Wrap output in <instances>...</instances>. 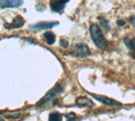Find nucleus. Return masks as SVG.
Returning <instances> with one entry per match:
<instances>
[{"label":"nucleus","mask_w":135,"mask_h":121,"mask_svg":"<svg viewBox=\"0 0 135 121\" xmlns=\"http://www.w3.org/2000/svg\"><path fill=\"white\" fill-rule=\"evenodd\" d=\"M90 35L94 44L100 49H105L108 46V41L104 36L100 28L96 24H92L90 27Z\"/></svg>","instance_id":"f257e3e1"},{"label":"nucleus","mask_w":135,"mask_h":121,"mask_svg":"<svg viewBox=\"0 0 135 121\" xmlns=\"http://www.w3.org/2000/svg\"><path fill=\"white\" fill-rule=\"evenodd\" d=\"M62 90H63V88H62V85L60 84V83H57V84L55 85L52 89L49 90L46 93V95L43 97L37 102L36 106V107H42V106L46 105V103H50L51 101H52L55 97H57V96L62 92Z\"/></svg>","instance_id":"f03ea898"},{"label":"nucleus","mask_w":135,"mask_h":121,"mask_svg":"<svg viewBox=\"0 0 135 121\" xmlns=\"http://www.w3.org/2000/svg\"><path fill=\"white\" fill-rule=\"evenodd\" d=\"M72 55L79 58H84L90 55V49L84 43H79L74 44L71 50Z\"/></svg>","instance_id":"7ed1b4c3"},{"label":"nucleus","mask_w":135,"mask_h":121,"mask_svg":"<svg viewBox=\"0 0 135 121\" xmlns=\"http://www.w3.org/2000/svg\"><path fill=\"white\" fill-rule=\"evenodd\" d=\"M93 98H95L96 101L100 102V103H103L104 105H107V106H110V107H112V106H116V107H121L122 106V103L117 101V100L111 98V97H108L107 96H103V95H99V94H95V93H89Z\"/></svg>","instance_id":"20e7f679"},{"label":"nucleus","mask_w":135,"mask_h":121,"mask_svg":"<svg viewBox=\"0 0 135 121\" xmlns=\"http://www.w3.org/2000/svg\"><path fill=\"white\" fill-rule=\"evenodd\" d=\"M23 4V0H0V8H18Z\"/></svg>","instance_id":"39448f33"},{"label":"nucleus","mask_w":135,"mask_h":121,"mask_svg":"<svg viewBox=\"0 0 135 121\" xmlns=\"http://www.w3.org/2000/svg\"><path fill=\"white\" fill-rule=\"evenodd\" d=\"M59 25L58 21L52 22H39L36 25L31 26V29H36V30H46V29H52L54 26H57Z\"/></svg>","instance_id":"423d86ee"},{"label":"nucleus","mask_w":135,"mask_h":121,"mask_svg":"<svg viewBox=\"0 0 135 121\" xmlns=\"http://www.w3.org/2000/svg\"><path fill=\"white\" fill-rule=\"evenodd\" d=\"M76 105L79 108H91L94 107V103H93L90 98L86 97H79L75 100Z\"/></svg>","instance_id":"0eeeda50"},{"label":"nucleus","mask_w":135,"mask_h":121,"mask_svg":"<svg viewBox=\"0 0 135 121\" xmlns=\"http://www.w3.org/2000/svg\"><path fill=\"white\" fill-rule=\"evenodd\" d=\"M50 8L52 12L62 14L65 9V3H63L60 0H52L50 2Z\"/></svg>","instance_id":"6e6552de"},{"label":"nucleus","mask_w":135,"mask_h":121,"mask_svg":"<svg viewBox=\"0 0 135 121\" xmlns=\"http://www.w3.org/2000/svg\"><path fill=\"white\" fill-rule=\"evenodd\" d=\"M24 24H25V20L23 19L22 16L17 15L16 17L13 20V21L10 24L5 25V28H7V29H16V28L22 27L24 26Z\"/></svg>","instance_id":"1a4fd4ad"},{"label":"nucleus","mask_w":135,"mask_h":121,"mask_svg":"<svg viewBox=\"0 0 135 121\" xmlns=\"http://www.w3.org/2000/svg\"><path fill=\"white\" fill-rule=\"evenodd\" d=\"M43 37L45 38L46 43L48 45H52L56 41V36L52 31H46L43 34Z\"/></svg>","instance_id":"9d476101"},{"label":"nucleus","mask_w":135,"mask_h":121,"mask_svg":"<svg viewBox=\"0 0 135 121\" xmlns=\"http://www.w3.org/2000/svg\"><path fill=\"white\" fill-rule=\"evenodd\" d=\"M97 20H99V22L100 24L101 27H102L104 30H105L107 31H111V27H110V25H109V21L107 20H105L103 16H99L97 17Z\"/></svg>","instance_id":"9b49d317"},{"label":"nucleus","mask_w":135,"mask_h":121,"mask_svg":"<svg viewBox=\"0 0 135 121\" xmlns=\"http://www.w3.org/2000/svg\"><path fill=\"white\" fill-rule=\"evenodd\" d=\"M124 44L130 51H135V38H125Z\"/></svg>","instance_id":"f8f14e48"},{"label":"nucleus","mask_w":135,"mask_h":121,"mask_svg":"<svg viewBox=\"0 0 135 121\" xmlns=\"http://www.w3.org/2000/svg\"><path fill=\"white\" fill-rule=\"evenodd\" d=\"M62 115L58 112L51 113L48 117V121H62Z\"/></svg>","instance_id":"ddd939ff"},{"label":"nucleus","mask_w":135,"mask_h":121,"mask_svg":"<svg viewBox=\"0 0 135 121\" xmlns=\"http://www.w3.org/2000/svg\"><path fill=\"white\" fill-rule=\"evenodd\" d=\"M65 118L68 121H75L76 119V114L74 113H70V114H65Z\"/></svg>","instance_id":"4468645a"},{"label":"nucleus","mask_w":135,"mask_h":121,"mask_svg":"<svg viewBox=\"0 0 135 121\" xmlns=\"http://www.w3.org/2000/svg\"><path fill=\"white\" fill-rule=\"evenodd\" d=\"M60 45H61V47L63 48H68V47H69V41L66 40L65 38H61Z\"/></svg>","instance_id":"2eb2a0df"},{"label":"nucleus","mask_w":135,"mask_h":121,"mask_svg":"<svg viewBox=\"0 0 135 121\" xmlns=\"http://www.w3.org/2000/svg\"><path fill=\"white\" fill-rule=\"evenodd\" d=\"M117 25L118 26H123L126 25V21L123 20H117Z\"/></svg>","instance_id":"dca6fc26"},{"label":"nucleus","mask_w":135,"mask_h":121,"mask_svg":"<svg viewBox=\"0 0 135 121\" xmlns=\"http://www.w3.org/2000/svg\"><path fill=\"white\" fill-rule=\"evenodd\" d=\"M128 21L133 25V26H135V15H131L128 18Z\"/></svg>","instance_id":"f3484780"},{"label":"nucleus","mask_w":135,"mask_h":121,"mask_svg":"<svg viewBox=\"0 0 135 121\" xmlns=\"http://www.w3.org/2000/svg\"><path fill=\"white\" fill-rule=\"evenodd\" d=\"M7 117V118H8V119H18V118H20V114H17V115H13V116H9V115H8V116H6Z\"/></svg>","instance_id":"a211bd4d"},{"label":"nucleus","mask_w":135,"mask_h":121,"mask_svg":"<svg viewBox=\"0 0 135 121\" xmlns=\"http://www.w3.org/2000/svg\"><path fill=\"white\" fill-rule=\"evenodd\" d=\"M60 1H62L63 3H65V4H66V3H69V2L70 1V0H60Z\"/></svg>","instance_id":"6ab92c4d"},{"label":"nucleus","mask_w":135,"mask_h":121,"mask_svg":"<svg viewBox=\"0 0 135 121\" xmlns=\"http://www.w3.org/2000/svg\"><path fill=\"white\" fill-rule=\"evenodd\" d=\"M0 121H3V120L2 119H0Z\"/></svg>","instance_id":"aec40b11"}]
</instances>
